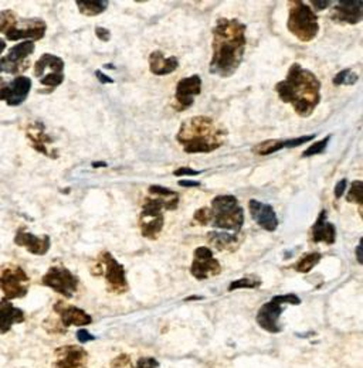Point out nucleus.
<instances>
[{"instance_id": "3", "label": "nucleus", "mask_w": 363, "mask_h": 368, "mask_svg": "<svg viewBox=\"0 0 363 368\" xmlns=\"http://www.w3.org/2000/svg\"><path fill=\"white\" fill-rule=\"evenodd\" d=\"M227 130L209 116L186 119L176 135V140L186 154H210L226 142Z\"/></svg>"}, {"instance_id": "12", "label": "nucleus", "mask_w": 363, "mask_h": 368, "mask_svg": "<svg viewBox=\"0 0 363 368\" xmlns=\"http://www.w3.org/2000/svg\"><path fill=\"white\" fill-rule=\"evenodd\" d=\"M34 77L43 87L51 91L64 83V61L62 58L46 53L34 64Z\"/></svg>"}, {"instance_id": "7", "label": "nucleus", "mask_w": 363, "mask_h": 368, "mask_svg": "<svg viewBox=\"0 0 363 368\" xmlns=\"http://www.w3.org/2000/svg\"><path fill=\"white\" fill-rule=\"evenodd\" d=\"M289 5V15L286 22V29L300 41L308 43L314 40L319 32L318 16L310 8L308 4L301 0H291Z\"/></svg>"}, {"instance_id": "43", "label": "nucleus", "mask_w": 363, "mask_h": 368, "mask_svg": "<svg viewBox=\"0 0 363 368\" xmlns=\"http://www.w3.org/2000/svg\"><path fill=\"white\" fill-rule=\"evenodd\" d=\"M95 76H97V79H98V81H100L101 84H114V80L110 79L108 76H105V74L101 72L100 69L95 71Z\"/></svg>"}, {"instance_id": "31", "label": "nucleus", "mask_w": 363, "mask_h": 368, "mask_svg": "<svg viewBox=\"0 0 363 368\" xmlns=\"http://www.w3.org/2000/svg\"><path fill=\"white\" fill-rule=\"evenodd\" d=\"M357 80H359L357 74H355L349 68H346V69H342L341 72L336 74L335 79H334V84L335 86H353L357 83Z\"/></svg>"}, {"instance_id": "21", "label": "nucleus", "mask_w": 363, "mask_h": 368, "mask_svg": "<svg viewBox=\"0 0 363 368\" xmlns=\"http://www.w3.org/2000/svg\"><path fill=\"white\" fill-rule=\"evenodd\" d=\"M13 243L18 247L25 248L26 251H29L30 254L37 255V257L46 255L51 247V240L48 236H34V234L26 231L25 229L18 230Z\"/></svg>"}, {"instance_id": "37", "label": "nucleus", "mask_w": 363, "mask_h": 368, "mask_svg": "<svg viewBox=\"0 0 363 368\" xmlns=\"http://www.w3.org/2000/svg\"><path fill=\"white\" fill-rule=\"evenodd\" d=\"M161 364L157 358L154 357H140L136 361V365H133V368H159Z\"/></svg>"}, {"instance_id": "41", "label": "nucleus", "mask_w": 363, "mask_h": 368, "mask_svg": "<svg viewBox=\"0 0 363 368\" xmlns=\"http://www.w3.org/2000/svg\"><path fill=\"white\" fill-rule=\"evenodd\" d=\"M95 34L104 43L111 40V32L108 29H105V27H95Z\"/></svg>"}, {"instance_id": "20", "label": "nucleus", "mask_w": 363, "mask_h": 368, "mask_svg": "<svg viewBox=\"0 0 363 368\" xmlns=\"http://www.w3.org/2000/svg\"><path fill=\"white\" fill-rule=\"evenodd\" d=\"M363 18V2L362 0H342L336 2L331 12V19L336 23L357 25Z\"/></svg>"}, {"instance_id": "47", "label": "nucleus", "mask_w": 363, "mask_h": 368, "mask_svg": "<svg viewBox=\"0 0 363 368\" xmlns=\"http://www.w3.org/2000/svg\"><path fill=\"white\" fill-rule=\"evenodd\" d=\"M93 168H107V163L105 162H95V163H93Z\"/></svg>"}, {"instance_id": "22", "label": "nucleus", "mask_w": 363, "mask_h": 368, "mask_svg": "<svg viewBox=\"0 0 363 368\" xmlns=\"http://www.w3.org/2000/svg\"><path fill=\"white\" fill-rule=\"evenodd\" d=\"M249 208L253 219L258 224V227H261L268 233H274L278 229V218L272 205L264 204L257 200H250Z\"/></svg>"}, {"instance_id": "27", "label": "nucleus", "mask_w": 363, "mask_h": 368, "mask_svg": "<svg viewBox=\"0 0 363 368\" xmlns=\"http://www.w3.org/2000/svg\"><path fill=\"white\" fill-rule=\"evenodd\" d=\"M207 241L217 251H235L239 247V234L227 231H211L207 234Z\"/></svg>"}, {"instance_id": "48", "label": "nucleus", "mask_w": 363, "mask_h": 368, "mask_svg": "<svg viewBox=\"0 0 363 368\" xmlns=\"http://www.w3.org/2000/svg\"><path fill=\"white\" fill-rule=\"evenodd\" d=\"M197 299H202V298H197V297H192V298H187L186 301H197Z\"/></svg>"}, {"instance_id": "10", "label": "nucleus", "mask_w": 363, "mask_h": 368, "mask_svg": "<svg viewBox=\"0 0 363 368\" xmlns=\"http://www.w3.org/2000/svg\"><path fill=\"white\" fill-rule=\"evenodd\" d=\"M34 41L26 40L13 46L5 57L0 58V84L4 83L5 76L19 77L30 67V57L34 53Z\"/></svg>"}, {"instance_id": "4", "label": "nucleus", "mask_w": 363, "mask_h": 368, "mask_svg": "<svg viewBox=\"0 0 363 368\" xmlns=\"http://www.w3.org/2000/svg\"><path fill=\"white\" fill-rule=\"evenodd\" d=\"M150 194L143 203L140 215H139V229L142 237L155 240L164 229V210L173 211L179 205V194L162 187L151 186Z\"/></svg>"}, {"instance_id": "32", "label": "nucleus", "mask_w": 363, "mask_h": 368, "mask_svg": "<svg viewBox=\"0 0 363 368\" xmlns=\"http://www.w3.org/2000/svg\"><path fill=\"white\" fill-rule=\"evenodd\" d=\"M346 201L356 203V204L362 205V203H363V183L360 180L352 182L349 193L346 196Z\"/></svg>"}, {"instance_id": "33", "label": "nucleus", "mask_w": 363, "mask_h": 368, "mask_svg": "<svg viewBox=\"0 0 363 368\" xmlns=\"http://www.w3.org/2000/svg\"><path fill=\"white\" fill-rule=\"evenodd\" d=\"M329 140H331V135L325 136L322 140H318V142L312 143L307 151L303 152V158H310V156H315V155L322 154V152L326 149V146H328Z\"/></svg>"}, {"instance_id": "44", "label": "nucleus", "mask_w": 363, "mask_h": 368, "mask_svg": "<svg viewBox=\"0 0 363 368\" xmlns=\"http://www.w3.org/2000/svg\"><path fill=\"white\" fill-rule=\"evenodd\" d=\"M178 184L180 187H199L200 182H193V180H179Z\"/></svg>"}, {"instance_id": "11", "label": "nucleus", "mask_w": 363, "mask_h": 368, "mask_svg": "<svg viewBox=\"0 0 363 368\" xmlns=\"http://www.w3.org/2000/svg\"><path fill=\"white\" fill-rule=\"evenodd\" d=\"M41 285L53 289L61 297L71 299L74 297L80 286V279L72 273L68 268L61 265L50 266L48 271L41 278Z\"/></svg>"}, {"instance_id": "46", "label": "nucleus", "mask_w": 363, "mask_h": 368, "mask_svg": "<svg viewBox=\"0 0 363 368\" xmlns=\"http://www.w3.org/2000/svg\"><path fill=\"white\" fill-rule=\"evenodd\" d=\"M6 46H8V43H6V40H4V39H0V54H2L5 50H6Z\"/></svg>"}, {"instance_id": "16", "label": "nucleus", "mask_w": 363, "mask_h": 368, "mask_svg": "<svg viewBox=\"0 0 363 368\" xmlns=\"http://www.w3.org/2000/svg\"><path fill=\"white\" fill-rule=\"evenodd\" d=\"M53 368H87L88 353L81 346H62L54 351Z\"/></svg>"}, {"instance_id": "45", "label": "nucleus", "mask_w": 363, "mask_h": 368, "mask_svg": "<svg viewBox=\"0 0 363 368\" xmlns=\"http://www.w3.org/2000/svg\"><path fill=\"white\" fill-rule=\"evenodd\" d=\"M356 258H357V262H359V264H363V259H362V241H360V244L356 247Z\"/></svg>"}, {"instance_id": "28", "label": "nucleus", "mask_w": 363, "mask_h": 368, "mask_svg": "<svg viewBox=\"0 0 363 368\" xmlns=\"http://www.w3.org/2000/svg\"><path fill=\"white\" fill-rule=\"evenodd\" d=\"M79 11L81 15L88 16V18H94L98 16L101 13H104L110 5L108 0H93V2H76Z\"/></svg>"}, {"instance_id": "24", "label": "nucleus", "mask_w": 363, "mask_h": 368, "mask_svg": "<svg viewBox=\"0 0 363 368\" xmlns=\"http://www.w3.org/2000/svg\"><path fill=\"white\" fill-rule=\"evenodd\" d=\"M26 320V315L22 309L16 308L12 302L0 301V334H6L15 325H20Z\"/></svg>"}, {"instance_id": "40", "label": "nucleus", "mask_w": 363, "mask_h": 368, "mask_svg": "<svg viewBox=\"0 0 363 368\" xmlns=\"http://www.w3.org/2000/svg\"><path fill=\"white\" fill-rule=\"evenodd\" d=\"M173 175L175 176H178V177H183V176H199L200 175V172L199 170H194V169H190V168H179V169H176L175 172H173Z\"/></svg>"}, {"instance_id": "36", "label": "nucleus", "mask_w": 363, "mask_h": 368, "mask_svg": "<svg viewBox=\"0 0 363 368\" xmlns=\"http://www.w3.org/2000/svg\"><path fill=\"white\" fill-rule=\"evenodd\" d=\"M111 368H133V365L128 354H119L111 361Z\"/></svg>"}, {"instance_id": "30", "label": "nucleus", "mask_w": 363, "mask_h": 368, "mask_svg": "<svg viewBox=\"0 0 363 368\" xmlns=\"http://www.w3.org/2000/svg\"><path fill=\"white\" fill-rule=\"evenodd\" d=\"M258 286H261V279L256 275H250V276H244L242 279L233 280L229 286V292H233L237 289H257Z\"/></svg>"}, {"instance_id": "2", "label": "nucleus", "mask_w": 363, "mask_h": 368, "mask_svg": "<svg viewBox=\"0 0 363 368\" xmlns=\"http://www.w3.org/2000/svg\"><path fill=\"white\" fill-rule=\"evenodd\" d=\"M279 100L289 104L301 118L314 114L321 101V83L314 72L296 62L288 69L285 80L275 86Z\"/></svg>"}, {"instance_id": "8", "label": "nucleus", "mask_w": 363, "mask_h": 368, "mask_svg": "<svg viewBox=\"0 0 363 368\" xmlns=\"http://www.w3.org/2000/svg\"><path fill=\"white\" fill-rule=\"evenodd\" d=\"M29 287L30 278L20 265L12 262L0 265V290L5 301L23 299L29 293Z\"/></svg>"}, {"instance_id": "17", "label": "nucleus", "mask_w": 363, "mask_h": 368, "mask_svg": "<svg viewBox=\"0 0 363 368\" xmlns=\"http://www.w3.org/2000/svg\"><path fill=\"white\" fill-rule=\"evenodd\" d=\"M202 93V79L199 76H192L183 79L176 86L173 108L176 111H185L190 108L194 102V97Z\"/></svg>"}, {"instance_id": "38", "label": "nucleus", "mask_w": 363, "mask_h": 368, "mask_svg": "<svg viewBox=\"0 0 363 368\" xmlns=\"http://www.w3.org/2000/svg\"><path fill=\"white\" fill-rule=\"evenodd\" d=\"M77 340H79L81 344H86V343H88V341L95 340V337H94L90 332H87L86 329H80V330L77 332Z\"/></svg>"}, {"instance_id": "34", "label": "nucleus", "mask_w": 363, "mask_h": 368, "mask_svg": "<svg viewBox=\"0 0 363 368\" xmlns=\"http://www.w3.org/2000/svg\"><path fill=\"white\" fill-rule=\"evenodd\" d=\"M193 219L196 221L197 224H200V226H209V224L211 223V210H210V207L199 208V210L194 212Z\"/></svg>"}, {"instance_id": "35", "label": "nucleus", "mask_w": 363, "mask_h": 368, "mask_svg": "<svg viewBox=\"0 0 363 368\" xmlns=\"http://www.w3.org/2000/svg\"><path fill=\"white\" fill-rule=\"evenodd\" d=\"M43 327L50 333V334H64L67 330L61 326V323L58 322V319H53L48 318L44 320Z\"/></svg>"}, {"instance_id": "6", "label": "nucleus", "mask_w": 363, "mask_h": 368, "mask_svg": "<svg viewBox=\"0 0 363 368\" xmlns=\"http://www.w3.org/2000/svg\"><path fill=\"white\" fill-rule=\"evenodd\" d=\"M211 226L214 229L240 234L244 224V211L235 196H217L211 200Z\"/></svg>"}, {"instance_id": "42", "label": "nucleus", "mask_w": 363, "mask_h": 368, "mask_svg": "<svg viewBox=\"0 0 363 368\" xmlns=\"http://www.w3.org/2000/svg\"><path fill=\"white\" fill-rule=\"evenodd\" d=\"M346 184H348V180L346 179H342L341 182H338V184L335 186V197L336 198H341L342 197V194H343V191H345V189H346Z\"/></svg>"}, {"instance_id": "19", "label": "nucleus", "mask_w": 363, "mask_h": 368, "mask_svg": "<svg viewBox=\"0 0 363 368\" xmlns=\"http://www.w3.org/2000/svg\"><path fill=\"white\" fill-rule=\"evenodd\" d=\"M26 137L32 143V147L39 154L47 158H58L57 151L53 149V139L46 133L44 125L41 122H32L26 129Z\"/></svg>"}, {"instance_id": "23", "label": "nucleus", "mask_w": 363, "mask_h": 368, "mask_svg": "<svg viewBox=\"0 0 363 368\" xmlns=\"http://www.w3.org/2000/svg\"><path fill=\"white\" fill-rule=\"evenodd\" d=\"M314 139H315V135L300 136V137L288 139V140H265L263 143H258L253 149V152L258 156H268L281 149H289V147H297V146L305 144Z\"/></svg>"}, {"instance_id": "29", "label": "nucleus", "mask_w": 363, "mask_h": 368, "mask_svg": "<svg viewBox=\"0 0 363 368\" xmlns=\"http://www.w3.org/2000/svg\"><path fill=\"white\" fill-rule=\"evenodd\" d=\"M321 261V254L319 252H311L304 255L296 265V271L300 273H308L311 272Z\"/></svg>"}, {"instance_id": "26", "label": "nucleus", "mask_w": 363, "mask_h": 368, "mask_svg": "<svg viewBox=\"0 0 363 368\" xmlns=\"http://www.w3.org/2000/svg\"><path fill=\"white\" fill-rule=\"evenodd\" d=\"M179 67V60L176 57H165L162 51H154L150 55V69L155 76H169Z\"/></svg>"}, {"instance_id": "9", "label": "nucleus", "mask_w": 363, "mask_h": 368, "mask_svg": "<svg viewBox=\"0 0 363 368\" xmlns=\"http://www.w3.org/2000/svg\"><path fill=\"white\" fill-rule=\"evenodd\" d=\"M284 305H301V299L294 293L288 294H278L274 297L270 302L264 304L258 313H257V325L272 334H277L282 330V326L279 325V316L284 312Z\"/></svg>"}, {"instance_id": "25", "label": "nucleus", "mask_w": 363, "mask_h": 368, "mask_svg": "<svg viewBox=\"0 0 363 368\" xmlns=\"http://www.w3.org/2000/svg\"><path fill=\"white\" fill-rule=\"evenodd\" d=\"M311 238L314 243H325L326 245H332L336 241V230L335 226L326 219V211L322 210L317 223L311 230Z\"/></svg>"}, {"instance_id": "18", "label": "nucleus", "mask_w": 363, "mask_h": 368, "mask_svg": "<svg viewBox=\"0 0 363 368\" xmlns=\"http://www.w3.org/2000/svg\"><path fill=\"white\" fill-rule=\"evenodd\" d=\"M54 313L58 316V322L61 323V326L67 330L71 326H88L93 323V318L83 309L77 308V306H72L68 305L62 301H58L54 306H53Z\"/></svg>"}, {"instance_id": "13", "label": "nucleus", "mask_w": 363, "mask_h": 368, "mask_svg": "<svg viewBox=\"0 0 363 368\" xmlns=\"http://www.w3.org/2000/svg\"><path fill=\"white\" fill-rule=\"evenodd\" d=\"M100 269L98 273H103L104 271L108 292L121 294L128 290L125 268L110 252H103L100 255Z\"/></svg>"}, {"instance_id": "39", "label": "nucleus", "mask_w": 363, "mask_h": 368, "mask_svg": "<svg viewBox=\"0 0 363 368\" xmlns=\"http://www.w3.org/2000/svg\"><path fill=\"white\" fill-rule=\"evenodd\" d=\"M310 5L314 6L312 11H318V12H321V11L328 9V8L332 5V2H328V0H311Z\"/></svg>"}, {"instance_id": "5", "label": "nucleus", "mask_w": 363, "mask_h": 368, "mask_svg": "<svg viewBox=\"0 0 363 368\" xmlns=\"http://www.w3.org/2000/svg\"><path fill=\"white\" fill-rule=\"evenodd\" d=\"M47 25L43 19H20L13 9L0 12V34L9 41H37L46 36Z\"/></svg>"}, {"instance_id": "1", "label": "nucleus", "mask_w": 363, "mask_h": 368, "mask_svg": "<svg viewBox=\"0 0 363 368\" xmlns=\"http://www.w3.org/2000/svg\"><path fill=\"white\" fill-rule=\"evenodd\" d=\"M246 46V25L237 19L217 20L213 29L210 72L222 79L232 77L242 65Z\"/></svg>"}, {"instance_id": "14", "label": "nucleus", "mask_w": 363, "mask_h": 368, "mask_svg": "<svg viewBox=\"0 0 363 368\" xmlns=\"http://www.w3.org/2000/svg\"><path fill=\"white\" fill-rule=\"evenodd\" d=\"M222 265L207 247H199L194 251V258L190 266V273L197 280H204L211 276L220 275Z\"/></svg>"}, {"instance_id": "15", "label": "nucleus", "mask_w": 363, "mask_h": 368, "mask_svg": "<svg viewBox=\"0 0 363 368\" xmlns=\"http://www.w3.org/2000/svg\"><path fill=\"white\" fill-rule=\"evenodd\" d=\"M32 79L19 76L8 84L0 87V101L6 102L9 107H20L32 91Z\"/></svg>"}]
</instances>
